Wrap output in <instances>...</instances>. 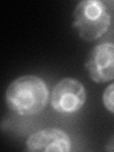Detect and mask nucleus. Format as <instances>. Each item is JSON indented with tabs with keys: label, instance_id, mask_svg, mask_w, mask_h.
Here are the masks:
<instances>
[{
	"label": "nucleus",
	"instance_id": "f257e3e1",
	"mask_svg": "<svg viewBox=\"0 0 114 152\" xmlns=\"http://www.w3.org/2000/svg\"><path fill=\"white\" fill-rule=\"evenodd\" d=\"M49 99L46 83L34 75H25L14 80L6 92L8 107L19 115L27 116L44 109Z\"/></svg>",
	"mask_w": 114,
	"mask_h": 152
},
{
	"label": "nucleus",
	"instance_id": "f03ea898",
	"mask_svg": "<svg viewBox=\"0 0 114 152\" xmlns=\"http://www.w3.org/2000/svg\"><path fill=\"white\" fill-rule=\"evenodd\" d=\"M110 13L102 1H81L73 12V27L80 37L86 41H93L104 34L110 26Z\"/></svg>",
	"mask_w": 114,
	"mask_h": 152
},
{
	"label": "nucleus",
	"instance_id": "7ed1b4c3",
	"mask_svg": "<svg viewBox=\"0 0 114 152\" xmlns=\"http://www.w3.org/2000/svg\"><path fill=\"white\" fill-rule=\"evenodd\" d=\"M86 89L78 80L64 78L55 85L51 94V106L57 112L71 114L84 106Z\"/></svg>",
	"mask_w": 114,
	"mask_h": 152
},
{
	"label": "nucleus",
	"instance_id": "39448f33",
	"mask_svg": "<svg viewBox=\"0 0 114 152\" xmlns=\"http://www.w3.org/2000/svg\"><path fill=\"white\" fill-rule=\"evenodd\" d=\"M28 151H60L70 150L71 142L69 135L59 128H45L36 131L26 142Z\"/></svg>",
	"mask_w": 114,
	"mask_h": 152
},
{
	"label": "nucleus",
	"instance_id": "423d86ee",
	"mask_svg": "<svg viewBox=\"0 0 114 152\" xmlns=\"http://www.w3.org/2000/svg\"><path fill=\"white\" fill-rule=\"evenodd\" d=\"M104 104L109 111L114 113V83L109 85L108 87L104 89L103 95Z\"/></svg>",
	"mask_w": 114,
	"mask_h": 152
},
{
	"label": "nucleus",
	"instance_id": "20e7f679",
	"mask_svg": "<svg viewBox=\"0 0 114 152\" xmlns=\"http://www.w3.org/2000/svg\"><path fill=\"white\" fill-rule=\"evenodd\" d=\"M89 77L96 83L114 79V44L102 43L90 51L85 64Z\"/></svg>",
	"mask_w": 114,
	"mask_h": 152
},
{
	"label": "nucleus",
	"instance_id": "0eeeda50",
	"mask_svg": "<svg viewBox=\"0 0 114 152\" xmlns=\"http://www.w3.org/2000/svg\"><path fill=\"white\" fill-rule=\"evenodd\" d=\"M106 149L107 151H114V138H112V139L107 142Z\"/></svg>",
	"mask_w": 114,
	"mask_h": 152
}]
</instances>
